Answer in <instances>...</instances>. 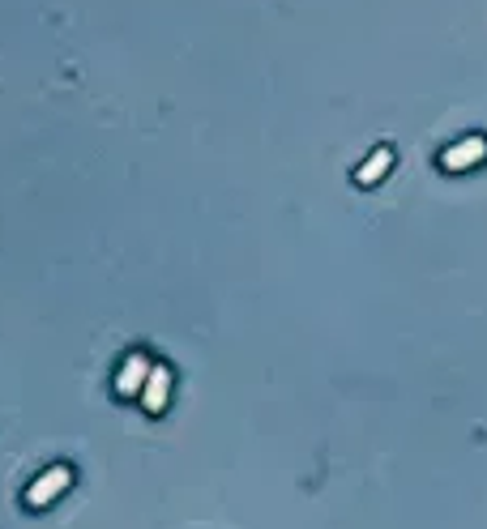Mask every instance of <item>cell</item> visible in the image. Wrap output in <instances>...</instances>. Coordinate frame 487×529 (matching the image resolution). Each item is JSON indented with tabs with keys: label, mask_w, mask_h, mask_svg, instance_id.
<instances>
[{
	"label": "cell",
	"mask_w": 487,
	"mask_h": 529,
	"mask_svg": "<svg viewBox=\"0 0 487 529\" xmlns=\"http://www.w3.org/2000/svg\"><path fill=\"white\" fill-rule=\"evenodd\" d=\"M73 487V466H47V470H39L35 478H30V487H26V508H47V504H56L60 495H65Z\"/></svg>",
	"instance_id": "obj_1"
},
{
	"label": "cell",
	"mask_w": 487,
	"mask_h": 529,
	"mask_svg": "<svg viewBox=\"0 0 487 529\" xmlns=\"http://www.w3.org/2000/svg\"><path fill=\"white\" fill-rule=\"evenodd\" d=\"M389 171H394V150H389V146H376V150L364 158V163L355 167V184H359V188H376Z\"/></svg>",
	"instance_id": "obj_5"
},
{
	"label": "cell",
	"mask_w": 487,
	"mask_h": 529,
	"mask_svg": "<svg viewBox=\"0 0 487 529\" xmlns=\"http://www.w3.org/2000/svg\"><path fill=\"white\" fill-rule=\"evenodd\" d=\"M479 163H487V137H479V133H470L462 141H453L449 150H441V167L453 171V175L479 167Z\"/></svg>",
	"instance_id": "obj_4"
},
{
	"label": "cell",
	"mask_w": 487,
	"mask_h": 529,
	"mask_svg": "<svg viewBox=\"0 0 487 529\" xmlns=\"http://www.w3.org/2000/svg\"><path fill=\"white\" fill-rule=\"evenodd\" d=\"M150 367H154V359L146 355V350H129V355L120 359V367H116L112 393L124 397V402H133V397L141 393V384H146V376H150Z\"/></svg>",
	"instance_id": "obj_2"
},
{
	"label": "cell",
	"mask_w": 487,
	"mask_h": 529,
	"mask_svg": "<svg viewBox=\"0 0 487 529\" xmlns=\"http://www.w3.org/2000/svg\"><path fill=\"white\" fill-rule=\"evenodd\" d=\"M171 389H176V372H171L167 363H154L150 376H146V384H141V393H137L141 410L159 419V414L167 410V402H171Z\"/></svg>",
	"instance_id": "obj_3"
}]
</instances>
